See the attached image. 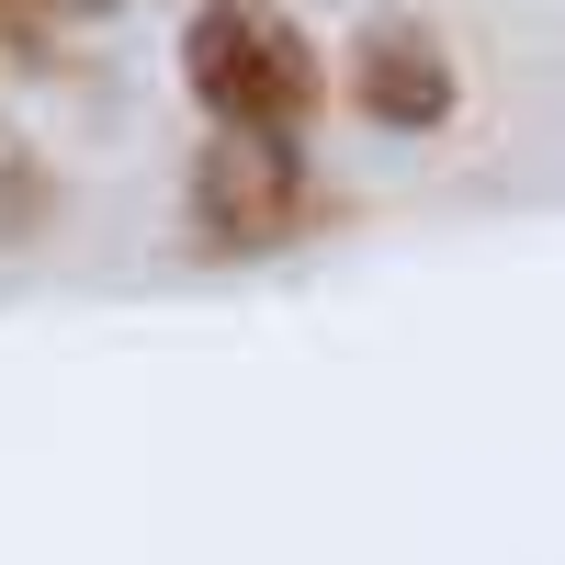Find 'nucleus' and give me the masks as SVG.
I'll list each match as a JSON object with an SVG mask.
<instances>
[{
	"instance_id": "1",
	"label": "nucleus",
	"mask_w": 565,
	"mask_h": 565,
	"mask_svg": "<svg viewBox=\"0 0 565 565\" xmlns=\"http://www.w3.org/2000/svg\"><path fill=\"white\" fill-rule=\"evenodd\" d=\"M181 79L226 136H295L317 114V45L260 0H204L181 34Z\"/></svg>"
},
{
	"instance_id": "2",
	"label": "nucleus",
	"mask_w": 565,
	"mask_h": 565,
	"mask_svg": "<svg viewBox=\"0 0 565 565\" xmlns=\"http://www.w3.org/2000/svg\"><path fill=\"white\" fill-rule=\"evenodd\" d=\"M306 226V148L295 136H226L193 159V238L204 249H282Z\"/></svg>"
},
{
	"instance_id": "3",
	"label": "nucleus",
	"mask_w": 565,
	"mask_h": 565,
	"mask_svg": "<svg viewBox=\"0 0 565 565\" xmlns=\"http://www.w3.org/2000/svg\"><path fill=\"white\" fill-rule=\"evenodd\" d=\"M351 90H362V114H373V125H396V136H430V125H452V103H463V79H452V57H441V34H418V23H373V34H362Z\"/></svg>"
},
{
	"instance_id": "4",
	"label": "nucleus",
	"mask_w": 565,
	"mask_h": 565,
	"mask_svg": "<svg viewBox=\"0 0 565 565\" xmlns=\"http://www.w3.org/2000/svg\"><path fill=\"white\" fill-rule=\"evenodd\" d=\"M0 12H23V23H57V12H103V0H0Z\"/></svg>"
}]
</instances>
